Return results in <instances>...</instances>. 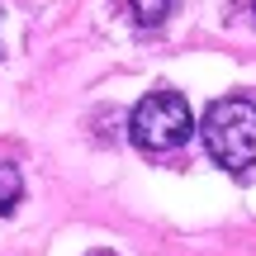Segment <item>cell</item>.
Segmentation results:
<instances>
[{
  "mask_svg": "<svg viewBox=\"0 0 256 256\" xmlns=\"http://www.w3.org/2000/svg\"><path fill=\"white\" fill-rule=\"evenodd\" d=\"M204 152L228 176H247L256 166V100L252 95H223L204 110Z\"/></svg>",
  "mask_w": 256,
  "mask_h": 256,
  "instance_id": "1",
  "label": "cell"
},
{
  "mask_svg": "<svg viewBox=\"0 0 256 256\" xmlns=\"http://www.w3.org/2000/svg\"><path fill=\"white\" fill-rule=\"evenodd\" d=\"M190 133H194V119L180 90H152L147 100H138L133 119H128V138L142 152H171Z\"/></svg>",
  "mask_w": 256,
  "mask_h": 256,
  "instance_id": "2",
  "label": "cell"
},
{
  "mask_svg": "<svg viewBox=\"0 0 256 256\" xmlns=\"http://www.w3.org/2000/svg\"><path fill=\"white\" fill-rule=\"evenodd\" d=\"M19 194H24V176L14 162H0V214H14Z\"/></svg>",
  "mask_w": 256,
  "mask_h": 256,
  "instance_id": "3",
  "label": "cell"
},
{
  "mask_svg": "<svg viewBox=\"0 0 256 256\" xmlns=\"http://www.w3.org/2000/svg\"><path fill=\"white\" fill-rule=\"evenodd\" d=\"M171 5L176 0H133V14H138V24L152 28V24H162V19L171 14Z\"/></svg>",
  "mask_w": 256,
  "mask_h": 256,
  "instance_id": "4",
  "label": "cell"
},
{
  "mask_svg": "<svg viewBox=\"0 0 256 256\" xmlns=\"http://www.w3.org/2000/svg\"><path fill=\"white\" fill-rule=\"evenodd\" d=\"M247 14H252V24H256V0H252V5H247Z\"/></svg>",
  "mask_w": 256,
  "mask_h": 256,
  "instance_id": "5",
  "label": "cell"
},
{
  "mask_svg": "<svg viewBox=\"0 0 256 256\" xmlns=\"http://www.w3.org/2000/svg\"><path fill=\"white\" fill-rule=\"evenodd\" d=\"M86 256H114V252H104V247H100V252H86Z\"/></svg>",
  "mask_w": 256,
  "mask_h": 256,
  "instance_id": "6",
  "label": "cell"
}]
</instances>
